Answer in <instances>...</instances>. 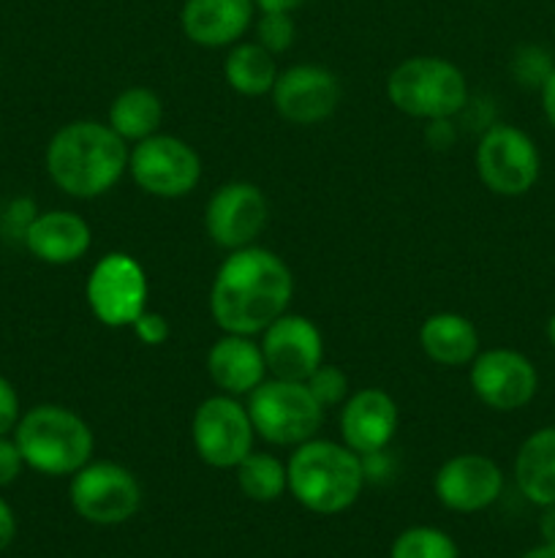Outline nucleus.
I'll return each instance as SVG.
<instances>
[{"label": "nucleus", "instance_id": "nucleus-1", "mask_svg": "<svg viewBox=\"0 0 555 558\" xmlns=\"http://www.w3.org/2000/svg\"><path fill=\"white\" fill-rule=\"evenodd\" d=\"M294 298V276L270 248L229 251L210 287V314L223 332L261 336Z\"/></svg>", "mask_w": 555, "mask_h": 558}, {"label": "nucleus", "instance_id": "nucleus-2", "mask_svg": "<svg viewBox=\"0 0 555 558\" xmlns=\"http://www.w3.org/2000/svg\"><path fill=\"white\" fill-rule=\"evenodd\" d=\"M128 142L120 140L109 123L74 120L49 140L47 172L63 194L96 199L128 172Z\"/></svg>", "mask_w": 555, "mask_h": 558}, {"label": "nucleus", "instance_id": "nucleus-3", "mask_svg": "<svg viewBox=\"0 0 555 558\" xmlns=\"http://www.w3.org/2000/svg\"><path fill=\"white\" fill-rule=\"evenodd\" d=\"M288 490L305 510L316 515L346 512L365 488L362 456L348 450L341 441L310 439L294 447L286 463Z\"/></svg>", "mask_w": 555, "mask_h": 558}, {"label": "nucleus", "instance_id": "nucleus-4", "mask_svg": "<svg viewBox=\"0 0 555 558\" xmlns=\"http://www.w3.org/2000/svg\"><path fill=\"white\" fill-rule=\"evenodd\" d=\"M25 466L47 477H74L87 466L96 450L90 425L71 409L58 403H41L20 417L14 428Z\"/></svg>", "mask_w": 555, "mask_h": 558}, {"label": "nucleus", "instance_id": "nucleus-5", "mask_svg": "<svg viewBox=\"0 0 555 558\" xmlns=\"http://www.w3.org/2000/svg\"><path fill=\"white\" fill-rule=\"evenodd\" d=\"M386 98L414 120H452L468 107V82L452 60L417 54L395 65L386 80Z\"/></svg>", "mask_w": 555, "mask_h": 558}, {"label": "nucleus", "instance_id": "nucleus-6", "mask_svg": "<svg viewBox=\"0 0 555 558\" xmlns=\"http://www.w3.org/2000/svg\"><path fill=\"white\" fill-rule=\"evenodd\" d=\"M256 436L275 447H299L316 439L324 425V407L305 381L264 379L248 396Z\"/></svg>", "mask_w": 555, "mask_h": 558}, {"label": "nucleus", "instance_id": "nucleus-7", "mask_svg": "<svg viewBox=\"0 0 555 558\" xmlns=\"http://www.w3.org/2000/svg\"><path fill=\"white\" fill-rule=\"evenodd\" d=\"M542 156L531 136L509 123H493L477 145V174L495 196H522L539 183Z\"/></svg>", "mask_w": 555, "mask_h": 558}, {"label": "nucleus", "instance_id": "nucleus-8", "mask_svg": "<svg viewBox=\"0 0 555 558\" xmlns=\"http://www.w3.org/2000/svg\"><path fill=\"white\" fill-rule=\"evenodd\" d=\"M256 428L248 407L234 396H210L190 417V441L207 466L237 469L254 452Z\"/></svg>", "mask_w": 555, "mask_h": 558}, {"label": "nucleus", "instance_id": "nucleus-9", "mask_svg": "<svg viewBox=\"0 0 555 558\" xmlns=\"http://www.w3.org/2000/svg\"><path fill=\"white\" fill-rule=\"evenodd\" d=\"M128 174L145 194L183 199L199 185L201 158L180 136L152 134L131 147Z\"/></svg>", "mask_w": 555, "mask_h": 558}, {"label": "nucleus", "instance_id": "nucleus-10", "mask_svg": "<svg viewBox=\"0 0 555 558\" xmlns=\"http://www.w3.org/2000/svg\"><path fill=\"white\" fill-rule=\"evenodd\" d=\"M71 507L76 515L96 526H118L131 521L141 505L139 480L114 461H96L71 477Z\"/></svg>", "mask_w": 555, "mask_h": 558}, {"label": "nucleus", "instance_id": "nucleus-11", "mask_svg": "<svg viewBox=\"0 0 555 558\" xmlns=\"http://www.w3.org/2000/svg\"><path fill=\"white\" fill-rule=\"evenodd\" d=\"M147 272L134 256L112 251L92 265L85 283V298L92 316L107 327H131L147 308Z\"/></svg>", "mask_w": 555, "mask_h": 558}, {"label": "nucleus", "instance_id": "nucleus-12", "mask_svg": "<svg viewBox=\"0 0 555 558\" xmlns=\"http://www.w3.org/2000/svg\"><path fill=\"white\" fill-rule=\"evenodd\" d=\"M267 218H270V205L264 191L245 180L223 183L205 207L207 238L223 251L256 245L259 234L264 232Z\"/></svg>", "mask_w": 555, "mask_h": 558}, {"label": "nucleus", "instance_id": "nucleus-13", "mask_svg": "<svg viewBox=\"0 0 555 558\" xmlns=\"http://www.w3.org/2000/svg\"><path fill=\"white\" fill-rule=\"evenodd\" d=\"M471 390L493 412H517L536 398L539 371L515 349H488L471 363Z\"/></svg>", "mask_w": 555, "mask_h": 558}, {"label": "nucleus", "instance_id": "nucleus-14", "mask_svg": "<svg viewBox=\"0 0 555 558\" xmlns=\"http://www.w3.org/2000/svg\"><path fill=\"white\" fill-rule=\"evenodd\" d=\"M341 82L330 69L299 63L281 71L272 85V107L286 123L316 125L332 118L341 104Z\"/></svg>", "mask_w": 555, "mask_h": 558}, {"label": "nucleus", "instance_id": "nucleus-15", "mask_svg": "<svg viewBox=\"0 0 555 558\" xmlns=\"http://www.w3.org/2000/svg\"><path fill=\"white\" fill-rule=\"evenodd\" d=\"M267 374L275 379L305 381L324 363V338L316 322L299 314H283L261 332Z\"/></svg>", "mask_w": 555, "mask_h": 558}, {"label": "nucleus", "instance_id": "nucleus-16", "mask_svg": "<svg viewBox=\"0 0 555 558\" xmlns=\"http://www.w3.org/2000/svg\"><path fill=\"white\" fill-rule=\"evenodd\" d=\"M435 496L441 505L452 512H482L498 501L504 490V472L498 463L479 452H462L449 458L435 472L433 480Z\"/></svg>", "mask_w": 555, "mask_h": 558}, {"label": "nucleus", "instance_id": "nucleus-17", "mask_svg": "<svg viewBox=\"0 0 555 558\" xmlns=\"http://www.w3.org/2000/svg\"><path fill=\"white\" fill-rule=\"evenodd\" d=\"M400 412L390 392L379 387H365L343 401L341 409V436L343 445L357 456L368 458L384 452L395 439Z\"/></svg>", "mask_w": 555, "mask_h": 558}, {"label": "nucleus", "instance_id": "nucleus-18", "mask_svg": "<svg viewBox=\"0 0 555 558\" xmlns=\"http://www.w3.org/2000/svg\"><path fill=\"white\" fill-rule=\"evenodd\" d=\"M254 0H185L180 27L196 47H234L254 25Z\"/></svg>", "mask_w": 555, "mask_h": 558}, {"label": "nucleus", "instance_id": "nucleus-19", "mask_svg": "<svg viewBox=\"0 0 555 558\" xmlns=\"http://www.w3.org/2000/svg\"><path fill=\"white\" fill-rule=\"evenodd\" d=\"M27 251L44 265H74L90 251L92 232L90 223L71 210H47L27 223L25 234Z\"/></svg>", "mask_w": 555, "mask_h": 558}, {"label": "nucleus", "instance_id": "nucleus-20", "mask_svg": "<svg viewBox=\"0 0 555 558\" xmlns=\"http://www.w3.org/2000/svg\"><path fill=\"white\" fill-rule=\"evenodd\" d=\"M207 374L226 396H250L267 379L264 354L250 336L223 332L207 352Z\"/></svg>", "mask_w": 555, "mask_h": 558}, {"label": "nucleus", "instance_id": "nucleus-21", "mask_svg": "<svg viewBox=\"0 0 555 558\" xmlns=\"http://www.w3.org/2000/svg\"><path fill=\"white\" fill-rule=\"evenodd\" d=\"M419 347L430 363L441 368L471 365L479 354V332L471 319L452 311L428 316L419 327Z\"/></svg>", "mask_w": 555, "mask_h": 558}, {"label": "nucleus", "instance_id": "nucleus-22", "mask_svg": "<svg viewBox=\"0 0 555 558\" xmlns=\"http://www.w3.org/2000/svg\"><path fill=\"white\" fill-rule=\"evenodd\" d=\"M515 480L531 505H555V425L533 430L522 441L515 458Z\"/></svg>", "mask_w": 555, "mask_h": 558}, {"label": "nucleus", "instance_id": "nucleus-23", "mask_svg": "<svg viewBox=\"0 0 555 558\" xmlns=\"http://www.w3.org/2000/svg\"><path fill=\"white\" fill-rule=\"evenodd\" d=\"M109 129L125 142H141L158 134L163 123V101L150 87H125L109 107Z\"/></svg>", "mask_w": 555, "mask_h": 558}, {"label": "nucleus", "instance_id": "nucleus-24", "mask_svg": "<svg viewBox=\"0 0 555 558\" xmlns=\"http://www.w3.org/2000/svg\"><path fill=\"white\" fill-rule=\"evenodd\" d=\"M275 54L256 41H237L223 60V80L239 96H267L278 80Z\"/></svg>", "mask_w": 555, "mask_h": 558}, {"label": "nucleus", "instance_id": "nucleus-25", "mask_svg": "<svg viewBox=\"0 0 555 558\" xmlns=\"http://www.w3.org/2000/svg\"><path fill=\"white\" fill-rule=\"evenodd\" d=\"M237 485L250 501H275L288 490L286 463L278 461L270 452H250L237 469Z\"/></svg>", "mask_w": 555, "mask_h": 558}, {"label": "nucleus", "instance_id": "nucleus-26", "mask_svg": "<svg viewBox=\"0 0 555 558\" xmlns=\"http://www.w3.org/2000/svg\"><path fill=\"white\" fill-rule=\"evenodd\" d=\"M392 558H460L449 534L433 526L406 529L392 545Z\"/></svg>", "mask_w": 555, "mask_h": 558}, {"label": "nucleus", "instance_id": "nucleus-27", "mask_svg": "<svg viewBox=\"0 0 555 558\" xmlns=\"http://www.w3.org/2000/svg\"><path fill=\"white\" fill-rule=\"evenodd\" d=\"M553 69V54L544 47H539V44H526L511 58V74H515V80L522 87H533V90H539L544 85V80H547Z\"/></svg>", "mask_w": 555, "mask_h": 558}, {"label": "nucleus", "instance_id": "nucleus-28", "mask_svg": "<svg viewBox=\"0 0 555 558\" xmlns=\"http://www.w3.org/2000/svg\"><path fill=\"white\" fill-rule=\"evenodd\" d=\"M294 38H297V25H294L292 14H281V11H267L256 22V44L272 54H283L292 49Z\"/></svg>", "mask_w": 555, "mask_h": 558}, {"label": "nucleus", "instance_id": "nucleus-29", "mask_svg": "<svg viewBox=\"0 0 555 558\" xmlns=\"http://www.w3.org/2000/svg\"><path fill=\"white\" fill-rule=\"evenodd\" d=\"M305 385H308V390L313 392V398L324 409L341 407L348 398V376L343 374L341 368H335V365L321 363L319 368L305 379Z\"/></svg>", "mask_w": 555, "mask_h": 558}, {"label": "nucleus", "instance_id": "nucleus-30", "mask_svg": "<svg viewBox=\"0 0 555 558\" xmlns=\"http://www.w3.org/2000/svg\"><path fill=\"white\" fill-rule=\"evenodd\" d=\"M131 330H134V336L139 338V343H145V347H161V343H166L169 336H172V327H169L166 316L147 308L136 316Z\"/></svg>", "mask_w": 555, "mask_h": 558}, {"label": "nucleus", "instance_id": "nucleus-31", "mask_svg": "<svg viewBox=\"0 0 555 558\" xmlns=\"http://www.w3.org/2000/svg\"><path fill=\"white\" fill-rule=\"evenodd\" d=\"M22 417L20 396L5 376H0V436H9Z\"/></svg>", "mask_w": 555, "mask_h": 558}, {"label": "nucleus", "instance_id": "nucleus-32", "mask_svg": "<svg viewBox=\"0 0 555 558\" xmlns=\"http://www.w3.org/2000/svg\"><path fill=\"white\" fill-rule=\"evenodd\" d=\"M25 469V458H22L20 447L9 436H0V488L14 483Z\"/></svg>", "mask_w": 555, "mask_h": 558}, {"label": "nucleus", "instance_id": "nucleus-33", "mask_svg": "<svg viewBox=\"0 0 555 558\" xmlns=\"http://www.w3.org/2000/svg\"><path fill=\"white\" fill-rule=\"evenodd\" d=\"M424 136H428L430 147H435V150H444V147L455 140V131H452L449 120H430Z\"/></svg>", "mask_w": 555, "mask_h": 558}, {"label": "nucleus", "instance_id": "nucleus-34", "mask_svg": "<svg viewBox=\"0 0 555 558\" xmlns=\"http://www.w3.org/2000/svg\"><path fill=\"white\" fill-rule=\"evenodd\" d=\"M14 534H16L14 512H11V507L0 499V554L14 543Z\"/></svg>", "mask_w": 555, "mask_h": 558}, {"label": "nucleus", "instance_id": "nucleus-35", "mask_svg": "<svg viewBox=\"0 0 555 558\" xmlns=\"http://www.w3.org/2000/svg\"><path fill=\"white\" fill-rule=\"evenodd\" d=\"M539 96H542V109L547 123L555 129V69L550 71V76L544 80V85L539 87Z\"/></svg>", "mask_w": 555, "mask_h": 558}, {"label": "nucleus", "instance_id": "nucleus-36", "mask_svg": "<svg viewBox=\"0 0 555 558\" xmlns=\"http://www.w3.org/2000/svg\"><path fill=\"white\" fill-rule=\"evenodd\" d=\"M256 9L261 11V14H267V11H281V14H294V11L299 9V5L305 3V0H254Z\"/></svg>", "mask_w": 555, "mask_h": 558}, {"label": "nucleus", "instance_id": "nucleus-37", "mask_svg": "<svg viewBox=\"0 0 555 558\" xmlns=\"http://www.w3.org/2000/svg\"><path fill=\"white\" fill-rule=\"evenodd\" d=\"M539 532H542L544 543L555 545V505L542 507V518H539Z\"/></svg>", "mask_w": 555, "mask_h": 558}, {"label": "nucleus", "instance_id": "nucleus-38", "mask_svg": "<svg viewBox=\"0 0 555 558\" xmlns=\"http://www.w3.org/2000/svg\"><path fill=\"white\" fill-rule=\"evenodd\" d=\"M522 558H555V545L542 543V545H539V548L528 550V554L522 556Z\"/></svg>", "mask_w": 555, "mask_h": 558}, {"label": "nucleus", "instance_id": "nucleus-39", "mask_svg": "<svg viewBox=\"0 0 555 558\" xmlns=\"http://www.w3.org/2000/svg\"><path fill=\"white\" fill-rule=\"evenodd\" d=\"M547 341H550V347L555 349V314L547 319Z\"/></svg>", "mask_w": 555, "mask_h": 558}]
</instances>
